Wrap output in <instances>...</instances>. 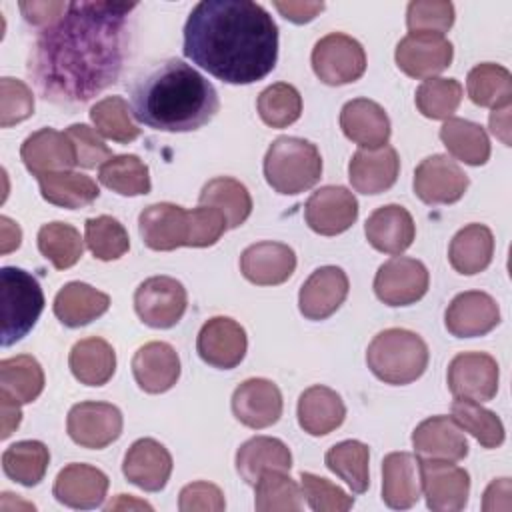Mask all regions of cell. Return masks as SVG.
Listing matches in <instances>:
<instances>
[{
  "label": "cell",
  "mask_w": 512,
  "mask_h": 512,
  "mask_svg": "<svg viewBox=\"0 0 512 512\" xmlns=\"http://www.w3.org/2000/svg\"><path fill=\"white\" fill-rule=\"evenodd\" d=\"M258 114L264 124L272 128H286L302 114L300 92L286 82H276L258 94Z\"/></svg>",
  "instance_id": "obj_48"
},
{
  "label": "cell",
  "mask_w": 512,
  "mask_h": 512,
  "mask_svg": "<svg viewBox=\"0 0 512 512\" xmlns=\"http://www.w3.org/2000/svg\"><path fill=\"white\" fill-rule=\"evenodd\" d=\"M44 390V370L30 354L0 360V394L18 404L34 402Z\"/></svg>",
  "instance_id": "obj_38"
},
{
  "label": "cell",
  "mask_w": 512,
  "mask_h": 512,
  "mask_svg": "<svg viewBox=\"0 0 512 512\" xmlns=\"http://www.w3.org/2000/svg\"><path fill=\"white\" fill-rule=\"evenodd\" d=\"M454 48L442 34L410 32L396 44V66L410 78H434L452 62Z\"/></svg>",
  "instance_id": "obj_14"
},
{
  "label": "cell",
  "mask_w": 512,
  "mask_h": 512,
  "mask_svg": "<svg viewBox=\"0 0 512 512\" xmlns=\"http://www.w3.org/2000/svg\"><path fill=\"white\" fill-rule=\"evenodd\" d=\"M400 172V158L392 146L356 150L348 164V178L360 194H380L394 186Z\"/></svg>",
  "instance_id": "obj_28"
},
{
  "label": "cell",
  "mask_w": 512,
  "mask_h": 512,
  "mask_svg": "<svg viewBox=\"0 0 512 512\" xmlns=\"http://www.w3.org/2000/svg\"><path fill=\"white\" fill-rule=\"evenodd\" d=\"M186 306V288L170 276L146 278L134 292V310L150 328H172L184 316Z\"/></svg>",
  "instance_id": "obj_8"
},
{
  "label": "cell",
  "mask_w": 512,
  "mask_h": 512,
  "mask_svg": "<svg viewBox=\"0 0 512 512\" xmlns=\"http://www.w3.org/2000/svg\"><path fill=\"white\" fill-rule=\"evenodd\" d=\"M346 418V406L340 394L328 386L306 388L298 398V424L310 436H326Z\"/></svg>",
  "instance_id": "obj_31"
},
{
  "label": "cell",
  "mask_w": 512,
  "mask_h": 512,
  "mask_svg": "<svg viewBox=\"0 0 512 512\" xmlns=\"http://www.w3.org/2000/svg\"><path fill=\"white\" fill-rule=\"evenodd\" d=\"M300 488L306 502L316 512H346L354 506V498L348 496L340 486L332 484L330 480L302 472L300 474Z\"/></svg>",
  "instance_id": "obj_52"
},
{
  "label": "cell",
  "mask_w": 512,
  "mask_h": 512,
  "mask_svg": "<svg viewBox=\"0 0 512 512\" xmlns=\"http://www.w3.org/2000/svg\"><path fill=\"white\" fill-rule=\"evenodd\" d=\"M416 108L432 120H448L462 102V84L454 78H428L416 90Z\"/></svg>",
  "instance_id": "obj_50"
},
{
  "label": "cell",
  "mask_w": 512,
  "mask_h": 512,
  "mask_svg": "<svg viewBox=\"0 0 512 512\" xmlns=\"http://www.w3.org/2000/svg\"><path fill=\"white\" fill-rule=\"evenodd\" d=\"M468 188V176L446 154L424 158L414 170V192L426 204L458 202Z\"/></svg>",
  "instance_id": "obj_15"
},
{
  "label": "cell",
  "mask_w": 512,
  "mask_h": 512,
  "mask_svg": "<svg viewBox=\"0 0 512 512\" xmlns=\"http://www.w3.org/2000/svg\"><path fill=\"white\" fill-rule=\"evenodd\" d=\"M40 194L48 204L76 210L90 206L98 196L100 190L96 182L80 172L62 170V172H46L36 176Z\"/></svg>",
  "instance_id": "obj_36"
},
{
  "label": "cell",
  "mask_w": 512,
  "mask_h": 512,
  "mask_svg": "<svg viewBox=\"0 0 512 512\" xmlns=\"http://www.w3.org/2000/svg\"><path fill=\"white\" fill-rule=\"evenodd\" d=\"M510 494H512V484H510L508 478L494 480V482H490V486H488L486 492H484L482 508H484L486 512H492L496 500H504L506 504H510ZM510 506H512V504H510Z\"/></svg>",
  "instance_id": "obj_60"
},
{
  "label": "cell",
  "mask_w": 512,
  "mask_h": 512,
  "mask_svg": "<svg viewBox=\"0 0 512 512\" xmlns=\"http://www.w3.org/2000/svg\"><path fill=\"white\" fill-rule=\"evenodd\" d=\"M454 24V4L446 0H414L406 8V26L410 32H448Z\"/></svg>",
  "instance_id": "obj_51"
},
{
  "label": "cell",
  "mask_w": 512,
  "mask_h": 512,
  "mask_svg": "<svg viewBox=\"0 0 512 512\" xmlns=\"http://www.w3.org/2000/svg\"><path fill=\"white\" fill-rule=\"evenodd\" d=\"M440 140L460 162L482 166L490 158V140L486 130L464 118H448L440 128Z\"/></svg>",
  "instance_id": "obj_39"
},
{
  "label": "cell",
  "mask_w": 512,
  "mask_h": 512,
  "mask_svg": "<svg viewBox=\"0 0 512 512\" xmlns=\"http://www.w3.org/2000/svg\"><path fill=\"white\" fill-rule=\"evenodd\" d=\"M304 218L316 234L336 236L356 222L358 200L344 186H322L308 198Z\"/></svg>",
  "instance_id": "obj_17"
},
{
  "label": "cell",
  "mask_w": 512,
  "mask_h": 512,
  "mask_svg": "<svg viewBox=\"0 0 512 512\" xmlns=\"http://www.w3.org/2000/svg\"><path fill=\"white\" fill-rule=\"evenodd\" d=\"M312 68L320 82L328 86L350 84L366 72V52L356 38L332 32L314 44Z\"/></svg>",
  "instance_id": "obj_7"
},
{
  "label": "cell",
  "mask_w": 512,
  "mask_h": 512,
  "mask_svg": "<svg viewBox=\"0 0 512 512\" xmlns=\"http://www.w3.org/2000/svg\"><path fill=\"white\" fill-rule=\"evenodd\" d=\"M232 412L238 422L260 430L276 424L282 416L280 388L266 378H248L232 394Z\"/></svg>",
  "instance_id": "obj_19"
},
{
  "label": "cell",
  "mask_w": 512,
  "mask_h": 512,
  "mask_svg": "<svg viewBox=\"0 0 512 512\" xmlns=\"http://www.w3.org/2000/svg\"><path fill=\"white\" fill-rule=\"evenodd\" d=\"M0 308H2V346L22 340L44 310V292L38 280L16 266L0 270Z\"/></svg>",
  "instance_id": "obj_6"
},
{
  "label": "cell",
  "mask_w": 512,
  "mask_h": 512,
  "mask_svg": "<svg viewBox=\"0 0 512 512\" xmlns=\"http://www.w3.org/2000/svg\"><path fill=\"white\" fill-rule=\"evenodd\" d=\"M178 508L182 512H222L226 508L222 490L212 482H190L178 494Z\"/></svg>",
  "instance_id": "obj_55"
},
{
  "label": "cell",
  "mask_w": 512,
  "mask_h": 512,
  "mask_svg": "<svg viewBox=\"0 0 512 512\" xmlns=\"http://www.w3.org/2000/svg\"><path fill=\"white\" fill-rule=\"evenodd\" d=\"M366 240L384 254H402L412 246L416 226L410 212L398 204L376 208L364 224Z\"/></svg>",
  "instance_id": "obj_30"
},
{
  "label": "cell",
  "mask_w": 512,
  "mask_h": 512,
  "mask_svg": "<svg viewBox=\"0 0 512 512\" xmlns=\"http://www.w3.org/2000/svg\"><path fill=\"white\" fill-rule=\"evenodd\" d=\"M132 110L122 96H106L90 108V120L96 130L114 142L128 144L140 136L138 124L132 120Z\"/></svg>",
  "instance_id": "obj_46"
},
{
  "label": "cell",
  "mask_w": 512,
  "mask_h": 512,
  "mask_svg": "<svg viewBox=\"0 0 512 512\" xmlns=\"http://www.w3.org/2000/svg\"><path fill=\"white\" fill-rule=\"evenodd\" d=\"M38 250L56 270H66L82 258L84 240L72 224L48 222L38 230Z\"/></svg>",
  "instance_id": "obj_45"
},
{
  "label": "cell",
  "mask_w": 512,
  "mask_h": 512,
  "mask_svg": "<svg viewBox=\"0 0 512 512\" xmlns=\"http://www.w3.org/2000/svg\"><path fill=\"white\" fill-rule=\"evenodd\" d=\"M254 506L258 512L302 510V488L284 470H266L254 484Z\"/></svg>",
  "instance_id": "obj_44"
},
{
  "label": "cell",
  "mask_w": 512,
  "mask_h": 512,
  "mask_svg": "<svg viewBox=\"0 0 512 512\" xmlns=\"http://www.w3.org/2000/svg\"><path fill=\"white\" fill-rule=\"evenodd\" d=\"M68 366L80 384L104 386L114 376L116 352L104 338H82L72 346Z\"/></svg>",
  "instance_id": "obj_34"
},
{
  "label": "cell",
  "mask_w": 512,
  "mask_h": 512,
  "mask_svg": "<svg viewBox=\"0 0 512 512\" xmlns=\"http://www.w3.org/2000/svg\"><path fill=\"white\" fill-rule=\"evenodd\" d=\"M372 374L394 386L418 380L428 366V346L412 330L388 328L372 338L366 350Z\"/></svg>",
  "instance_id": "obj_4"
},
{
  "label": "cell",
  "mask_w": 512,
  "mask_h": 512,
  "mask_svg": "<svg viewBox=\"0 0 512 512\" xmlns=\"http://www.w3.org/2000/svg\"><path fill=\"white\" fill-rule=\"evenodd\" d=\"M500 322L496 300L480 290H468L452 298L446 308V330L456 338H476L494 330Z\"/></svg>",
  "instance_id": "obj_18"
},
{
  "label": "cell",
  "mask_w": 512,
  "mask_h": 512,
  "mask_svg": "<svg viewBox=\"0 0 512 512\" xmlns=\"http://www.w3.org/2000/svg\"><path fill=\"white\" fill-rule=\"evenodd\" d=\"M134 118L152 130L192 132L208 124L218 108L210 80L182 60H166L132 88Z\"/></svg>",
  "instance_id": "obj_3"
},
{
  "label": "cell",
  "mask_w": 512,
  "mask_h": 512,
  "mask_svg": "<svg viewBox=\"0 0 512 512\" xmlns=\"http://www.w3.org/2000/svg\"><path fill=\"white\" fill-rule=\"evenodd\" d=\"M108 492V476L90 464H68L64 466L56 480L52 494L54 498L76 510L98 508Z\"/></svg>",
  "instance_id": "obj_21"
},
{
  "label": "cell",
  "mask_w": 512,
  "mask_h": 512,
  "mask_svg": "<svg viewBox=\"0 0 512 512\" xmlns=\"http://www.w3.org/2000/svg\"><path fill=\"white\" fill-rule=\"evenodd\" d=\"M452 418L462 430L472 434L484 448H498L504 442L502 420L492 410L480 406V402L456 398L452 402Z\"/></svg>",
  "instance_id": "obj_47"
},
{
  "label": "cell",
  "mask_w": 512,
  "mask_h": 512,
  "mask_svg": "<svg viewBox=\"0 0 512 512\" xmlns=\"http://www.w3.org/2000/svg\"><path fill=\"white\" fill-rule=\"evenodd\" d=\"M324 462L330 472H334L340 480H344L352 492L362 494L370 486V450L366 444L358 440H344L334 444L326 456Z\"/></svg>",
  "instance_id": "obj_43"
},
{
  "label": "cell",
  "mask_w": 512,
  "mask_h": 512,
  "mask_svg": "<svg viewBox=\"0 0 512 512\" xmlns=\"http://www.w3.org/2000/svg\"><path fill=\"white\" fill-rule=\"evenodd\" d=\"M348 288V276L342 268H316L300 288L298 308L308 320H324L344 304Z\"/></svg>",
  "instance_id": "obj_20"
},
{
  "label": "cell",
  "mask_w": 512,
  "mask_h": 512,
  "mask_svg": "<svg viewBox=\"0 0 512 512\" xmlns=\"http://www.w3.org/2000/svg\"><path fill=\"white\" fill-rule=\"evenodd\" d=\"M184 56L226 84H252L276 66L278 26L252 0H202L184 24Z\"/></svg>",
  "instance_id": "obj_2"
},
{
  "label": "cell",
  "mask_w": 512,
  "mask_h": 512,
  "mask_svg": "<svg viewBox=\"0 0 512 512\" xmlns=\"http://www.w3.org/2000/svg\"><path fill=\"white\" fill-rule=\"evenodd\" d=\"M0 232H2V246H0L2 254H8V252H12V250H16L20 246L22 230L8 216L0 218Z\"/></svg>",
  "instance_id": "obj_62"
},
{
  "label": "cell",
  "mask_w": 512,
  "mask_h": 512,
  "mask_svg": "<svg viewBox=\"0 0 512 512\" xmlns=\"http://www.w3.org/2000/svg\"><path fill=\"white\" fill-rule=\"evenodd\" d=\"M412 446L422 458L458 462L468 454L462 428L450 416H430L412 432Z\"/></svg>",
  "instance_id": "obj_27"
},
{
  "label": "cell",
  "mask_w": 512,
  "mask_h": 512,
  "mask_svg": "<svg viewBox=\"0 0 512 512\" xmlns=\"http://www.w3.org/2000/svg\"><path fill=\"white\" fill-rule=\"evenodd\" d=\"M66 430L78 446L100 450L122 434V412L108 402H78L68 412Z\"/></svg>",
  "instance_id": "obj_10"
},
{
  "label": "cell",
  "mask_w": 512,
  "mask_h": 512,
  "mask_svg": "<svg viewBox=\"0 0 512 512\" xmlns=\"http://www.w3.org/2000/svg\"><path fill=\"white\" fill-rule=\"evenodd\" d=\"M84 242L98 260H118L130 248L126 228L112 216L88 218L84 224Z\"/></svg>",
  "instance_id": "obj_49"
},
{
  "label": "cell",
  "mask_w": 512,
  "mask_h": 512,
  "mask_svg": "<svg viewBox=\"0 0 512 512\" xmlns=\"http://www.w3.org/2000/svg\"><path fill=\"white\" fill-rule=\"evenodd\" d=\"M138 230L144 244L158 252L190 246L192 242L190 210L172 202L150 204L140 212Z\"/></svg>",
  "instance_id": "obj_12"
},
{
  "label": "cell",
  "mask_w": 512,
  "mask_h": 512,
  "mask_svg": "<svg viewBox=\"0 0 512 512\" xmlns=\"http://www.w3.org/2000/svg\"><path fill=\"white\" fill-rule=\"evenodd\" d=\"M420 464V484L426 504L434 512H458L470 494V476L464 468L448 462L424 458Z\"/></svg>",
  "instance_id": "obj_9"
},
{
  "label": "cell",
  "mask_w": 512,
  "mask_h": 512,
  "mask_svg": "<svg viewBox=\"0 0 512 512\" xmlns=\"http://www.w3.org/2000/svg\"><path fill=\"white\" fill-rule=\"evenodd\" d=\"M320 176V150L304 138L280 136L270 144L264 156V178L278 194H300L312 188Z\"/></svg>",
  "instance_id": "obj_5"
},
{
  "label": "cell",
  "mask_w": 512,
  "mask_h": 512,
  "mask_svg": "<svg viewBox=\"0 0 512 512\" xmlns=\"http://www.w3.org/2000/svg\"><path fill=\"white\" fill-rule=\"evenodd\" d=\"M274 8L286 20L294 24H306L324 10V2H274Z\"/></svg>",
  "instance_id": "obj_58"
},
{
  "label": "cell",
  "mask_w": 512,
  "mask_h": 512,
  "mask_svg": "<svg viewBox=\"0 0 512 512\" xmlns=\"http://www.w3.org/2000/svg\"><path fill=\"white\" fill-rule=\"evenodd\" d=\"M34 112L32 90L16 78L4 76L0 80V126L8 128L30 118Z\"/></svg>",
  "instance_id": "obj_53"
},
{
  "label": "cell",
  "mask_w": 512,
  "mask_h": 512,
  "mask_svg": "<svg viewBox=\"0 0 512 512\" xmlns=\"http://www.w3.org/2000/svg\"><path fill=\"white\" fill-rule=\"evenodd\" d=\"M466 90L474 104L484 108H500L512 100V76L494 62L474 66L466 76Z\"/></svg>",
  "instance_id": "obj_41"
},
{
  "label": "cell",
  "mask_w": 512,
  "mask_h": 512,
  "mask_svg": "<svg viewBox=\"0 0 512 512\" xmlns=\"http://www.w3.org/2000/svg\"><path fill=\"white\" fill-rule=\"evenodd\" d=\"M132 374L144 392L162 394L178 382L180 358L168 342L154 340L136 350L132 358Z\"/></svg>",
  "instance_id": "obj_26"
},
{
  "label": "cell",
  "mask_w": 512,
  "mask_h": 512,
  "mask_svg": "<svg viewBox=\"0 0 512 512\" xmlns=\"http://www.w3.org/2000/svg\"><path fill=\"white\" fill-rule=\"evenodd\" d=\"M0 414H2V434H0V438L6 440L20 426V420H22L20 404L14 402L12 398L0 394Z\"/></svg>",
  "instance_id": "obj_59"
},
{
  "label": "cell",
  "mask_w": 512,
  "mask_h": 512,
  "mask_svg": "<svg viewBox=\"0 0 512 512\" xmlns=\"http://www.w3.org/2000/svg\"><path fill=\"white\" fill-rule=\"evenodd\" d=\"M246 348V330L228 316H214L204 322L196 338L198 356L220 370L236 368L244 360Z\"/></svg>",
  "instance_id": "obj_16"
},
{
  "label": "cell",
  "mask_w": 512,
  "mask_h": 512,
  "mask_svg": "<svg viewBox=\"0 0 512 512\" xmlns=\"http://www.w3.org/2000/svg\"><path fill=\"white\" fill-rule=\"evenodd\" d=\"M198 204L216 208L226 218L228 228H238L252 212L248 188L230 176H218L206 182L198 196Z\"/></svg>",
  "instance_id": "obj_37"
},
{
  "label": "cell",
  "mask_w": 512,
  "mask_h": 512,
  "mask_svg": "<svg viewBox=\"0 0 512 512\" xmlns=\"http://www.w3.org/2000/svg\"><path fill=\"white\" fill-rule=\"evenodd\" d=\"M20 158L24 166L34 174L62 172L76 166V152L66 136L54 128H40L32 132L20 146Z\"/></svg>",
  "instance_id": "obj_25"
},
{
  "label": "cell",
  "mask_w": 512,
  "mask_h": 512,
  "mask_svg": "<svg viewBox=\"0 0 512 512\" xmlns=\"http://www.w3.org/2000/svg\"><path fill=\"white\" fill-rule=\"evenodd\" d=\"M428 270L416 258L394 256L374 276V292L388 306H408L428 292Z\"/></svg>",
  "instance_id": "obj_11"
},
{
  "label": "cell",
  "mask_w": 512,
  "mask_h": 512,
  "mask_svg": "<svg viewBox=\"0 0 512 512\" xmlns=\"http://www.w3.org/2000/svg\"><path fill=\"white\" fill-rule=\"evenodd\" d=\"M68 8V2H20L24 18L34 26H52L58 22Z\"/></svg>",
  "instance_id": "obj_57"
},
{
  "label": "cell",
  "mask_w": 512,
  "mask_h": 512,
  "mask_svg": "<svg viewBox=\"0 0 512 512\" xmlns=\"http://www.w3.org/2000/svg\"><path fill=\"white\" fill-rule=\"evenodd\" d=\"M240 270L252 284L276 286L294 274L296 254L282 242H256L242 252Z\"/></svg>",
  "instance_id": "obj_23"
},
{
  "label": "cell",
  "mask_w": 512,
  "mask_h": 512,
  "mask_svg": "<svg viewBox=\"0 0 512 512\" xmlns=\"http://www.w3.org/2000/svg\"><path fill=\"white\" fill-rule=\"evenodd\" d=\"M134 8L136 2H68L64 16L40 32L30 58L42 96L78 104L116 82Z\"/></svg>",
  "instance_id": "obj_1"
},
{
  "label": "cell",
  "mask_w": 512,
  "mask_h": 512,
  "mask_svg": "<svg viewBox=\"0 0 512 512\" xmlns=\"http://www.w3.org/2000/svg\"><path fill=\"white\" fill-rule=\"evenodd\" d=\"M66 136L70 138L76 152V166L80 168H96L112 158V150L104 144V140L96 134L94 128L86 124H72L66 128Z\"/></svg>",
  "instance_id": "obj_54"
},
{
  "label": "cell",
  "mask_w": 512,
  "mask_h": 512,
  "mask_svg": "<svg viewBox=\"0 0 512 512\" xmlns=\"http://www.w3.org/2000/svg\"><path fill=\"white\" fill-rule=\"evenodd\" d=\"M292 466L290 448L272 436H254L236 452V470L246 484H256L266 470H284Z\"/></svg>",
  "instance_id": "obj_33"
},
{
  "label": "cell",
  "mask_w": 512,
  "mask_h": 512,
  "mask_svg": "<svg viewBox=\"0 0 512 512\" xmlns=\"http://www.w3.org/2000/svg\"><path fill=\"white\" fill-rule=\"evenodd\" d=\"M192 218V248H206L214 246L222 234L228 230L226 218L210 206H198L190 210Z\"/></svg>",
  "instance_id": "obj_56"
},
{
  "label": "cell",
  "mask_w": 512,
  "mask_h": 512,
  "mask_svg": "<svg viewBox=\"0 0 512 512\" xmlns=\"http://www.w3.org/2000/svg\"><path fill=\"white\" fill-rule=\"evenodd\" d=\"M48 464L50 452L38 440L14 442L2 454L4 474L22 486H36L44 478Z\"/></svg>",
  "instance_id": "obj_40"
},
{
  "label": "cell",
  "mask_w": 512,
  "mask_h": 512,
  "mask_svg": "<svg viewBox=\"0 0 512 512\" xmlns=\"http://www.w3.org/2000/svg\"><path fill=\"white\" fill-rule=\"evenodd\" d=\"M494 254L492 230L484 224H468L454 234L448 248L452 268L464 276L486 270Z\"/></svg>",
  "instance_id": "obj_35"
},
{
  "label": "cell",
  "mask_w": 512,
  "mask_h": 512,
  "mask_svg": "<svg viewBox=\"0 0 512 512\" xmlns=\"http://www.w3.org/2000/svg\"><path fill=\"white\" fill-rule=\"evenodd\" d=\"M118 508H146V510H152V506L148 502L128 498L126 494H118V498L106 506V510H118Z\"/></svg>",
  "instance_id": "obj_63"
},
{
  "label": "cell",
  "mask_w": 512,
  "mask_h": 512,
  "mask_svg": "<svg viewBox=\"0 0 512 512\" xmlns=\"http://www.w3.org/2000/svg\"><path fill=\"white\" fill-rule=\"evenodd\" d=\"M498 362L486 352H462L448 364V388L454 398L488 402L498 392Z\"/></svg>",
  "instance_id": "obj_13"
},
{
  "label": "cell",
  "mask_w": 512,
  "mask_h": 512,
  "mask_svg": "<svg viewBox=\"0 0 512 512\" xmlns=\"http://www.w3.org/2000/svg\"><path fill=\"white\" fill-rule=\"evenodd\" d=\"M340 128L348 140L364 150L388 144L390 120L384 108L368 98H354L340 110Z\"/></svg>",
  "instance_id": "obj_24"
},
{
  "label": "cell",
  "mask_w": 512,
  "mask_h": 512,
  "mask_svg": "<svg viewBox=\"0 0 512 512\" xmlns=\"http://www.w3.org/2000/svg\"><path fill=\"white\" fill-rule=\"evenodd\" d=\"M422 496L420 464L410 452H390L382 460V500L394 510L412 508Z\"/></svg>",
  "instance_id": "obj_29"
},
{
  "label": "cell",
  "mask_w": 512,
  "mask_h": 512,
  "mask_svg": "<svg viewBox=\"0 0 512 512\" xmlns=\"http://www.w3.org/2000/svg\"><path fill=\"white\" fill-rule=\"evenodd\" d=\"M52 308L64 326L80 328L110 308V296L86 282H68L58 290Z\"/></svg>",
  "instance_id": "obj_32"
},
{
  "label": "cell",
  "mask_w": 512,
  "mask_h": 512,
  "mask_svg": "<svg viewBox=\"0 0 512 512\" xmlns=\"http://www.w3.org/2000/svg\"><path fill=\"white\" fill-rule=\"evenodd\" d=\"M98 180L120 196H142L152 188L148 166L134 154H118L106 160L98 170Z\"/></svg>",
  "instance_id": "obj_42"
},
{
  "label": "cell",
  "mask_w": 512,
  "mask_h": 512,
  "mask_svg": "<svg viewBox=\"0 0 512 512\" xmlns=\"http://www.w3.org/2000/svg\"><path fill=\"white\" fill-rule=\"evenodd\" d=\"M510 104L494 108L490 114V130L496 138H500L506 146H510Z\"/></svg>",
  "instance_id": "obj_61"
},
{
  "label": "cell",
  "mask_w": 512,
  "mask_h": 512,
  "mask_svg": "<svg viewBox=\"0 0 512 512\" xmlns=\"http://www.w3.org/2000/svg\"><path fill=\"white\" fill-rule=\"evenodd\" d=\"M122 472L134 486L146 492H160L172 474V456L158 440L140 438L128 448Z\"/></svg>",
  "instance_id": "obj_22"
}]
</instances>
